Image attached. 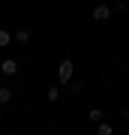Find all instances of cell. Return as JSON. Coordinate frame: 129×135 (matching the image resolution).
<instances>
[{
  "instance_id": "cell-1",
  "label": "cell",
  "mask_w": 129,
  "mask_h": 135,
  "mask_svg": "<svg viewBox=\"0 0 129 135\" xmlns=\"http://www.w3.org/2000/svg\"><path fill=\"white\" fill-rule=\"evenodd\" d=\"M57 81L60 84H69L72 81V60H63L60 66H57Z\"/></svg>"
},
{
  "instance_id": "cell-2",
  "label": "cell",
  "mask_w": 129,
  "mask_h": 135,
  "mask_svg": "<svg viewBox=\"0 0 129 135\" xmlns=\"http://www.w3.org/2000/svg\"><path fill=\"white\" fill-rule=\"evenodd\" d=\"M108 18H111L108 6H93V21H108Z\"/></svg>"
},
{
  "instance_id": "cell-3",
  "label": "cell",
  "mask_w": 129,
  "mask_h": 135,
  "mask_svg": "<svg viewBox=\"0 0 129 135\" xmlns=\"http://www.w3.org/2000/svg\"><path fill=\"white\" fill-rule=\"evenodd\" d=\"M0 72H3V75H15V72H18V63H15V60H3V63H0Z\"/></svg>"
},
{
  "instance_id": "cell-4",
  "label": "cell",
  "mask_w": 129,
  "mask_h": 135,
  "mask_svg": "<svg viewBox=\"0 0 129 135\" xmlns=\"http://www.w3.org/2000/svg\"><path fill=\"white\" fill-rule=\"evenodd\" d=\"M87 117H90L93 123H102V117H105V114H102V108H90V111H87Z\"/></svg>"
},
{
  "instance_id": "cell-5",
  "label": "cell",
  "mask_w": 129,
  "mask_h": 135,
  "mask_svg": "<svg viewBox=\"0 0 129 135\" xmlns=\"http://www.w3.org/2000/svg\"><path fill=\"white\" fill-rule=\"evenodd\" d=\"M45 99H48V102H57V99H60V87H48Z\"/></svg>"
},
{
  "instance_id": "cell-6",
  "label": "cell",
  "mask_w": 129,
  "mask_h": 135,
  "mask_svg": "<svg viewBox=\"0 0 129 135\" xmlns=\"http://www.w3.org/2000/svg\"><path fill=\"white\" fill-rule=\"evenodd\" d=\"M9 42H12V33L9 30H0V48H6Z\"/></svg>"
},
{
  "instance_id": "cell-7",
  "label": "cell",
  "mask_w": 129,
  "mask_h": 135,
  "mask_svg": "<svg viewBox=\"0 0 129 135\" xmlns=\"http://www.w3.org/2000/svg\"><path fill=\"white\" fill-rule=\"evenodd\" d=\"M9 99H12V90L9 87H0V105H6Z\"/></svg>"
},
{
  "instance_id": "cell-8",
  "label": "cell",
  "mask_w": 129,
  "mask_h": 135,
  "mask_svg": "<svg viewBox=\"0 0 129 135\" xmlns=\"http://www.w3.org/2000/svg\"><path fill=\"white\" fill-rule=\"evenodd\" d=\"M81 90H84V84H81V81H69V93H75V96H78Z\"/></svg>"
},
{
  "instance_id": "cell-9",
  "label": "cell",
  "mask_w": 129,
  "mask_h": 135,
  "mask_svg": "<svg viewBox=\"0 0 129 135\" xmlns=\"http://www.w3.org/2000/svg\"><path fill=\"white\" fill-rule=\"evenodd\" d=\"M96 135H111V126L108 123H96Z\"/></svg>"
},
{
  "instance_id": "cell-10",
  "label": "cell",
  "mask_w": 129,
  "mask_h": 135,
  "mask_svg": "<svg viewBox=\"0 0 129 135\" xmlns=\"http://www.w3.org/2000/svg\"><path fill=\"white\" fill-rule=\"evenodd\" d=\"M15 39H18V42H27V39H30V30H18V33H15Z\"/></svg>"
},
{
  "instance_id": "cell-11",
  "label": "cell",
  "mask_w": 129,
  "mask_h": 135,
  "mask_svg": "<svg viewBox=\"0 0 129 135\" xmlns=\"http://www.w3.org/2000/svg\"><path fill=\"white\" fill-rule=\"evenodd\" d=\"M9 135H15V132H9Z\"/></svg>"
}]
</instances>
